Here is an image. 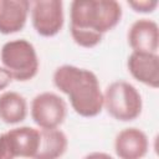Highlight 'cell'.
I'll return each instance as SVG.
<instances>
[{"label": "cell", "mask_w": 159, "mask_h": 159, "mask_svg": "<svg viewBox=\"0 0 159 159\" xmlns=\"http://www.w3.org/2000/svg\"><path fill=\"white\" fill-rule=\"evenodd\" d=\"M83 159H114L111 154L104 152H92L83 157Z\"/></svg>", "instance_id": "cell-16"}, {"label": "cell", "mask_w": 159, "mask_h": 159, "mask_svg": "<svg viewBox=\"0 0 159 159\" xmlns=\"http://www.w3.org/2000/svg\"><path fill=\"white\" fill-rule=\"evenodd\" d=\"M12 81L14 80H12L11 75L2 66H0V92H2Z\"/></svg>", "instance_id": "cell-15"}, {"label": "cell", "mask_w": 159, "mask_h": 159, "mask_svg": "<svg viewBox=\"0 0 159 159\" xmlns=\"http://www.w3.org/2000/svg\"><path fill=\"white\" fill-rule=\"evenodd\" d=\"M67 148L68 139L65 132L58 128L40 129V147L34 159H60Z\"/></svg>", "instance_id": "cell-13"}, {"label": "cell", "mask_w": 159, "mask_h": 159, "mask_svg": "<svg viewBox=\"0 0 159 159\" xmlns=\"http://www.w3.org/2000/svg\"><path fill=\"white\" fill-rule=\"evenodd\" d=\"M128 45L133 52L158 53L159 27L158 24L147 17L135 20L127 32Z\"/></svg>", "instance_id": "cell-8"}, {"label": "cell", "mask_w": 159, "mask_h": 159, "mask_svg": "<svg viewBox=\"0 0 159 159\" xmlns=\"http://www.w3.org/2000/svg\"><path fill=\"white\" fill-rule=\"evenodd\" d=\"M31 22L42 37L56 36L63 27L65 12L61 0H35L30 2Z\"/></svg>", "instance_id": "cell-7"}, {"label": "cell", "mask_w": 159, "mask_h": 159, "mask_svg": "<svg viewBox=\"0 0 159 159\" xmlns=\"http://www.w3.org/2000/svg\"><path fill=\"white\" fill-rule=\"evenodd\" d=\"M122 15V5L116 0H75L70 6L72 40L84 48L96 47L104 34L119 24Z\"/></svg>", "instance_id": "cell-1"}, {"label": "cell", "mask_w": 159, "mask_h": 159, "mask_svg": "<svg viewBox=\"0 0 159 159\" xmlns=\"http://www.w3.org/2000/svg\"><path fill=\"white\" fill-rule=\"evenodd\" d=\"M29 107L26 98L16 91L0 93V120L5 124H19L27 117Z\"/></svg>", "instance_id": "cell-12"}, {"label": "cell", "mask_w": 159, "mask_h": 159, "mask_svg": "<svg viewBox=\"0 0 159 159\" xmlns=\"http://www.w3.org/2000/svg\"><path fill=\"white\" fill-rule=\"evenodd\" d=\"M148 150L149 139L140 128H124L114 138V152L119 159H143Z\"/></svg>", "instance_id": "cell-9"}, {"label": "cell", "mask_w": 159, "mask_h": 159, "mask_svg": "<svg viewBox=\"0 0 159 159\" xmlns=\"http://www.w3.org/2000/svg\"><path fill=\"white\" fill-rule=\"evenodd\" d=\"M30 1L0 0V34L11 35L21 31L27 21Z\"/></svg>", "instance_id": "cell-11"}, {"label": "cell", "mask_w": 159, "mask_h": 159, "mask_svg": "<svg viewBox=\"0 0 159 159\" xmlns=\"http://www.w3.org/2000/svg\"><path fill=\"white\" fill-rule=\"evenodd\" d=\"M103 108L119 122L137 119L143 109V99L139 91L127 81H114L103 92Z\"/></svg>", "instance_id": "cell-4"}, {"label": "cell", "mask_w": 159, "mask_h": 159, "mask_svg": "<svg viewBox=\"0 0 159 159\" xmlns=\"http://www.w3.org/2000/svg\"><path fill=\"white\" fill-rule=\"evenodd\" d=\"M55 87L65 93L72 109L81 117L98 116L103 109V92L94 72L75 65L58 66L52 76Z\"/></svg>", "instance_id": "cell-2"}, {"label": "cell", "mask_w": 159, "mask_h": 159, "mask_svg": "<svg viewBox=\"0 0 159 159\" xmlns=\"http://www.w3.org/2000/svg\"><path fill=\"white\" fill-rule=\"evenodd\" d=\"M40 147V129L22 125L0 134V159H34Z\"/></svg>", "instance_id": "cell-5"}, {"label": "cell", "mask_w": 159, "mask_h": 159, "mask_svg": "<svg viewBox=\"0 0 159 159\" xmlns=\"http://www.w3.org/2000/svg\"><path fill=\"white\" fill-rule=\"evenodd\" d=\"M0 58L2 67L15 81H30L39 72L40 61L36 48L26 39H15L5 42L1 47Z\"/></svg>", "instance_id": "cell-3"}, {"label": "cell", "mask_w": 159, "mask_h": 159, "mask_svg": "<svg viewBox=\"0 0 159 159\" xmlns=\"http://www.w3.org/2000/svg\"><path fill=\"white\" fill-rule=\"evenodd\" d=\"M127 4L133 11L140 14H152L159 5L158 0H130Z\"/></svg>", "instance_id": "cell-14"}, {"label": "cell", "mask_w": 159, "mask_h": 159, "mask_svg": "<svg viewBox=\"0 0 159 159\" xmlns=\"http://www.w3.org/2000/svg\"><path fill=\"white\" fill-rule=\"evenodd\" d=\"M128 72L138 82L152 88L159 87V56L158 53L133 52L127 60Z\"/></svg>", "instance_id": "cell-10"}, {"label": "cell", "mask_w": 159, "mask_h": 159, "mask_svg": "<svg viewBox=\"0 0 159 159\" xmlns=\"http://www.w3.org/2000/svg\"><path fill=\"white\" fill-rule=\"evenodd\" d=\"M30 114L40 129H55L65 122L67 104L55 92H41L32 98Z\"/></svg>", "instance_id": "cell-6"}]
</instances>
